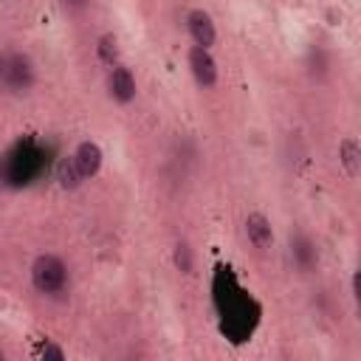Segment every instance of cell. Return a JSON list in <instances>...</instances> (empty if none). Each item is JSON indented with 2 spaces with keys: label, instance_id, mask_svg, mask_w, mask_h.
Instances as JSON below:
<instances>
[{
  "label": "cell",
  "instance_id": "1",
  "mask_svg": "<svg viewBox=\"0 0 361 361\" xmlns=\"http://www.w3.org/2000/svg\"><path fill=\"white\" fill-rule=\"evenodd\" d=\"M31 285L42 296H56L68 288V265L56 254H39L31 262Z\"/></svg>",
  "mask_w": 361,
  "mask_h": 361
},
{
  "label": "cell",
  "instance_id": "2",
  "mask_svg": "<svg viewBox=\"0 0 361 361\" xmlns=\"http://www.w3.org/2000/svg\"><path fill=\"white\" fill-rule=\"evenodd\" d=\"M37 82V71L34 62L25 54H11L6 56V68H3V85L11 93H28Z\"/></svg>",
  "mask_w": 361,
  "mask_h": 361
},
{
  "label": "cell",
  "instance_id": "3",
  "mask_svg": "<svg viewBox=\"0 0 361 361\" xmlns=\"http://www.w3.org/2000/svg\"><path fill=\"white\" fill-rule=\"evenodd\" d=\"M189 71H192V76L200 87H214L217 85V62L209 54V48H200V45L189 48Z\"/></svg>",
  "mask_w": 361,
  "mask_h": 361
},
{
  "label": "cell",
  "instance_id": "4",
  "mask_svg": "<svg viewBox=\"0 0 361 361\" xmlns=\"http://www.w3.org/2000/svg\"><path fill=\"white\" fill-rule=\"evenodd\" d=\"M186 28H189V37L195 39V45L200 48H212L214 39H217V28H214V20L209 11L203 8H192L186 14Z\"/></svg>",
  "mask_w": 361,
  "mask_h": 361
},
{
  "label": "cell",
  "instance_id": "5",
  "mask_svg": "<svg viewBox=\"0 0 361 361\" xmlns=\"http://www.w3.org/2000/svg\"><path fill=\"white\" fill-rule=\"evenodd\" d=\"M107 90L110 96L118 102V104H130L135 99V76L130 68H124L121 62L116 68H110V76H107Z\"/></svg>",
  "mask_w": 361,
  "mask_h": 361
},
{
  "label": "cell",
  "instance_id": "6",
  "mask_svg": "<svg viewBox=\"0 0 361 361\" xmlns=\"http://www.w3.org/2000/svg\"><path fill=\"white\" fill-rule=\"evenodd\" d=\"M71 158H73V164H76V169L82 172L85 180L93 178V175L102 169V149H99L96 141H82V144L73 149Z\"/></svg>",
  "mask_w": 361,
  "mask_h": 361
},
{
  "label": "cell",
  "instance_id": "7",
  "mask_svg": "<svg viewBox=\"0 0 361 361\" xmlns=\"http://www.w3.org/2000/svg\"><path fill=\"white\" fill-rule=\"evenodd\" d=\"M245 234H248V240L257 245V248H271L274 245V228H271V220L265 217V214H259V212H251L248 217H245Z\"/></svg>",
  "mask_w": 361,
  "mask_h": 361
},
{
  "label": "cell",
  "instance_id": "8",
  "mask_svg": "<svg viewBox=\"0 0 361 361\" xmlns=\"http://www.w3.org/2000/svg\"><path fill=\"white\" fill-rule=\"evenodd\" d=\"M338 164L344 166V172H347L350 178H358V172H361V147H358L355 138L347 135V138L338 144Z\"/></svg>",
  "mask_w": 361,
  "mask_h": 361
},
{
  "label": "cell",
  "instance_id": "9",
  "mask_svg": "<svg viewBox=\"0 0 361 361\" xmlns=\"http://www.w3.org/2000/svg\"><path fill=\"white\" fill-rule=\"evenodd\" d=\"M96 56H99V62L107 65V68H116V65H118V42H116L113 34H102V37L96 39Z\"/></svg>",
  "mask_w": 361,
  "mask_h": 361
},
{
  "label": "cell",
  "instance_id": "10",
  "mask_svg": "<svg viewBox=\"0 0 361 361\" xmlns=\"http://www.w3.org/2000/svg\"><path fill=\"white\" fill-rule=\"evenodd\" d=\"M56 180H59V186H62V189H76L85 178H82V172L76 169L73 158H62V161H59V166H56Z\"/></svg>",
  "mask_w": 361,
  "mask_h": 361
},
{
  "label": "cell",
  "instance_id": "11",
  "mask_svg": "<svg viewBox=\"0 0 361 361\" xmlns=\"http://www.w3.org/2000/svg\"><path fill=\"white\" fill-rule=\"evenodd\" d=\"M175 265L183 271V274H192V248L186 243H178L175 245Z\"/></svg>",
  "mask_w": 361,
  "mask_h": 361
},
{
  "label": "cell",
  "instance_id": "12",
  "mask_svg": "<svg viewBox=\"0 0 361 361\" xmlns=\"http://www.w3.org/2000/svg\"><path fill=\"white\" fill-rule=\"evenodd\" d=\"M42 358H56V361H62L65 353H62L59 347H45V350H42Z\"/></svg>",
  "mask_w": 361,
  "mask_h": 361
},
{
  "label": "cell",
  "instance_id": "13",
  "mask_svg": "<svg viewBox=\"0 0 361 361\" xmlns=\"http://www.w3.org/2000/svg\"><path fill=\"white\" fill-rule=\"evenodd\" d=\"M62 3H65V6H71V8H82L87 0H62Z\"/></svg>",
  "mask_w": 361,
  "mask_h": 361
},
{
  "label": "cell",
  "instance_id": "14",
  "mask_svg": "<svg viewBox=\"0 0 361 361\" xmlns=\"http://www.w3.org/2000/svg\"><path fill=\"white\" fill-rule=\"evenodd\" d=\"M3 68H6V56H0V82H3Z\"/></svg>",
  "mask_w": 361,
  "mask_h": 361
}]
</instances>
